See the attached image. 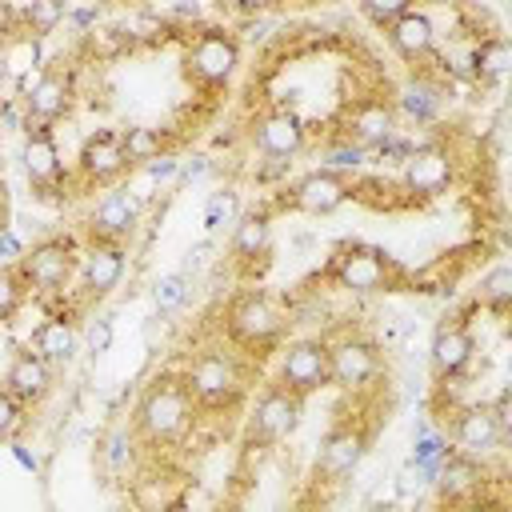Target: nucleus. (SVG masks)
I'll return each mask as SVG.
<instances>
[{
    "mask_svg": "<svg viewBox=\"0 0 512 512\" xmlns=\"http://www.w3.org/2000/svg\"><path fill=\"white\" fill-rule=\"evenodd\" d=\"M196 420V400L184 384V376H156L148 380V388L136 400L132 412V428L140 440H148L152 448H168L176 440L188 436Z\"/></svg>",
    "mask_w": 512,
    "mask_h": 512,
    "instance_id": "f257e3e1",
    "label": "nucleus"
},
{
    "mask_svg": "<svg viewBox=\"0 0 512 512\" xmlns=\"http://www.w3.org/2000/svg\"><path fill=\"white\" fill-rule=\"evenodd\" d=\"M184 384H188L196 408H212V412L236 408L240 396H244V372H240L236 356L224 352V348L196 352L188 360V368H184Z\"/></svg>",
    "mask_w": 512,
    "mask_h": 512,
    "instance_id": "f03ea898",
    "label": "nucleus"
},
{
    "mask_svg": "<svg viewBox=\"0 0 512 512\" xmlns=\"http://www.w3.org/2000/svg\"><path fill=\"white\" fill-rule=\"evenodd\" d=\"M184 64H188V76L200 88H224L240 68V40L224 28H204L192 40Z\"/></svg>",
    "mask_w": 512,
    "mask_h": 512,
    "instance_id": "7ed1b4c3",
    "label": "nucleus"
},
{
    "mask_svg": "<svg viewBox=\"0 0 512 512\" xmlns=\"http://www.w3.org/2000/svg\"><path fill=\"white\" fill-rule=\"evenodd\" d=\"M300 408H304V396H296L292 388H284L280 380L268 384L256 404H252V416H248V444L264 448V444H276L284 440L296 424H300Z\"/></svg>",
    "mask_w": 512,
    "mask_h": 512,
    "instance_id": "20e7f679",
    "label": "nucleus"
},
{
    "mask_svg": "<svg viewBox=\"0 0 512 512\" xmlns=\"http://www.w3.org/2000/svg\"><path fill=\"white\" fill-rule=\"evenodd\" d=\"M332 280L344 288V292H356V296H372V292H384V288H392V276H396V268H392V260L380 252V248H344V252H336V260H332Z\"/></svg>",
    "mask_w": 512,
    "mask_h": 512,
    "instance_id": "39448f33",
    "label": "nucleus"
},
{
    "mask_svg": "<svg viewBox=\"0 0 512 512\" xmlns=\"http://www.w3.org/2000/svg\"><path fill=\"white\" fill-rule=\"evenodd\" d=\"M228 332H232V340L244 344V348H268V344H276L280 332H284V312H280L268 296L244 292V296L228 308Z\"/></svg>",
    "mask_w": 512,
    "mask_h": 512,
    "instance_id": "423d86ee",
    "label": "nucleus"
},
{
    "mask_svg": "<svg viewBox=\"0 0 512 512\" xmlns=\"http://www.w3.org/2000/svg\"><path fill=\"white\" fill-rule=\"evenodd\" d=\"M276 380H280L284 388H292L296 396L320 392V388L328 384V340H316V336L292 340V344L280 352Z\"/></svg>",
    "mask_w": 512,
    "mask_h": 512,
    "instance_id": "0eeeda50",
    "label": "nucleus"
},
{
    "mask_svg": "<svg viewBox=\"0 0 512 512\" xmlns=\"http://www.w3.org/2000/svg\"><path fill=\"white\" fill-rule=\"evenodd\" d=\"M72 268H76V252L68 240H40V244L24 248L20 264H16L24 288H32V292H60L68 284Z\"/></svg>",
    "mask_w": 512,
    "mask_h": 512,
    "instance_id": "6e6552de",
    "label": "nucleus"
},
{
    "mask_svg": "<svg viewBox=\"0 0 512 512\" xmlns=\"http://www.w3.org/2000/svg\"><path fill=\"white\" fill-rule=\"evenodd\" d=\"M380 372V348L364 336H340L328 340V384L356 392Z\"/></svg>",
    "mask_w": 512,
    "mask_h": 512,
    "instance_id": "1a4fd4ad",
    "label": "nucleus"
},
{
    "mask_svg": "<svg viewBox=\"0 0 512 512\" xmlns=\"http://www.w3.org/2000/svg\"><path fill=\"white\" fill-rule=\"evenodd\" d=\"M364 452H368V432H364V424H356V420L336 424V428L324 436L320 452H316V480L336 484V480L352 476V472L360 468Z\"/></svg>",
    "mask_w": 512,
    "mask_h": 512,
    "instance_id": "9d476101",
    "label": "nucleus"
},
{
    "mask_svg": "<svg viewBox=\"0 0 512 512\" xmlns=\"http://www.w3.org/2000/svg\"><path fill=\"white\" fill-rule=\"evenodd\" d=\"M400 180L412 196H440L448 192L452 176H456V164H452V152L440 148V144H420V148H408V156L400 160Z\"/></svg>",
    "mask_w": 512,
    "mask_h": 512,
    "instance_id": "9b49d317",
    "label": "nucleus"
},
{
    "mask_svg": "<svg viewBox=\"0 0 512 512\" xmlns=\"http://www.w3.org/2000/svg\"><path fill=\"white\" fill-rule=\"evenodd\" d=\"M448 432H452L456 452H464V456H472V460L492 456V452L500 448V440L508 436V432L500 428L492 404H464V408H456Z\"/></svg>",
    "mask_w": 512,
    "mask_h": 512,
    "instance_id": "f8f14e48",
    "label": "nucleus"
},
{
    "mask_svg": "<svg viewBox=\"0 0 512 512\" xmlns=\"http://www.w3.org/2000/svg\"><path fill=\"white\" fill-rule=\"evenodd\" d=\"M68 104H72V72L64 60H52L24 92L28 124H52L68 112Z\"/></svg>",
    "mask_w": 512,
    "mask_h": 512,
    "instance_id": "ddd939ff",
    "label": "nucleus"
},
{
    "mask_svg": "<svg viewBox=\"0 0 512 512\" xmlns=\"http://www.w3.org/2000/svg\"><path fill=\"white\" fill-rule=\"evenodd\" d=\"M348 196H352V188H348V180H344L336 168H316V172L300 176V180L288 188L284 204H288L292 212L328 216V212H336V208H340Z\"/></svg>",
    "mask_w": 512,
    "mask_h": 512,
    "instance_id": "4468645a",
    "label": "nucleus"
},
{
    "mask_svg": "<svg viewBox=\"0 0 512 512\" xmlns=\"http://www.w3.org/2000/svg\"><path fill=\"white\" fill-rule=\"evenodd\" d=\"M476 356V336L464 320H448L436 328L432 348H428V368L436 380H456Z\"/></svg>",
    "mask_w": 512,
    "mask_h": 512,
    "instance_id": "2eb2a0df",
    "label": "nucleus"
},
{
    "mask_svg": "<svg viewBox=\"0 0 512 512\" xmlns=\"http://www.w3.org/2000/svg\"><path fill=\"white\" fill-rule=\"evenodd\" d=\"M80 176L88 180V184H100V188H108V184H116L132 164H128V156H124V144H120V132H96V136H88L84 140V148H80Z\"/></svg>",
    "mask_w": 512,
    "mask_h": 512,
    "instance_id": "dca6fc26",
    "label": "nucleus"
},
{
    "mask_svg": "<svg viewBox=\"0 0 512 512\" xmlns=\"http://www.w3.org/2000/svg\"><path fill=\"white\" fill-rule=\"evenodd\" d=\"M136 224H140V200H136L132 192H124V188L104 192V196L96 200V208L88 212V228H92L96 240H116V244H124V240L136 232Z\"/></svg>",
    "mask_w": 512,
    "mask_h": 512,
    "instance_id": "f3484780",
    "label": "nucleus"
},
{
    "mask_svg": "<svg viewBox=\"0 0 512 512\" xmlns=\"http://www.w3.org/2000/svg\"><path fill=\"white\" fill-rule=\"evenodd\" d=\"M4 388H8L24 408H32V404H40V400L52 392V364H48L36 348H20V352L8 360V368H4Z\"/></svg>",
    "mask_w": 512,
    "mask_h": 512,
    "instance_id": "a211bd4d",
    "label": "nucleus"
},
{
    "mask_svg": "<svg viewBox=\"0 0 512 512\" xmlns=\"http://www.w3.org/2000/svg\"><path fill=\"white\" fill-rule=\"evenodd\" d=\"M428 488H436V496L444 504H464L484 488V468H480V460H472L464 452H444Z\"/></svg>",
    "mask_w": 512,
    "mask_h": 512,
    "instance_id": "6ab92c4d",
    "label": "nucleus"
},
{
    "mask_svg": "<svg viewBox=\"0 0 512 512\" xmlns=\"http://www.w3.org/2000/svg\"><path fill=\"white\" fill-rule=\"evenodd\" d=\"M20 164H24V176L28 184L36 188H52L60 180V144L52 136L48 124H28L24 132V144H20Z\"/></svg>",
    "mask_w": 512,
    "mask_h": 512,
    "instance_id": "aec40b11",
    "label": "nucleus"
},
{
    "mask_svg": "<svg viewBox=\"0 0 512 512\" xmlns=\"http://www.w3.org/2000/svg\"><path fill=\"white\" fill-rule=\"evenodd\" d=\"M124 268H128V252L124 244L116 240H92L80 256V272H84V288L92 296H108L120 280H124Z\"/></svg>",
    "mask_w": 512,
    "mask_h": 512,
    "instance_id": "412c9836",
    "label": "nucleus"
},
{
    "mask_svg": "<svg viewBox=\"0 0 512 512\" xmlns=\"http://www.w3.org/2000/svg\"><path fill=\"white\" fill-rule=\"evenodd\" d=\"M384 36H388V44H392V52H396L400 60H424V56H432V48H436L432 16L420 12V8H408V12H400L392 24H384Z\"/></svg>",
    "mask_w": 512,
    "mask_h": 512,
    "instance_id": "4be33fe9",
    "label": "nucleus"
},
{
    "mask_svg": "<svg viewBox=\"0 0 512 512\" xmlns=\"http://www.w3.org/2000/svg\"><path fill=\"white\" fill-rule=\"evenodd\" d=\"M228 252H232V264L244 268V272H252L256 264H264V256L272 252V220H268V212L240 216L236 228H232Z\"/></svg>",
    "mask_w": 512,
    "mask_h": 512,
    "instance_id": "5701e85b",
    "label": "nucleus"
},
{
    "mask_svg": "<svg viewBox=\"0 0 512 512\" xmlns=\"http://www.w3.org/2000/svg\"><path fill=\"white\" fill-rule=\"evenodd\" d=\"M256 148L272 160H288L304 148V120L288 108H276L268 112L260 124H256Z\"/></svg>",
    "mask_w": 512,
    "mask_h": 512,
    "instance_id": "b1692460",
    "label": "nucleus"
},
{
    "mask_svg": "<svg viewBox=\"0 0 512 512\" xmlns=\"http://www.w3.org/2000/svg\"><path fill=\"white\" fill-rule=\"evenodd\" d=\"M388 136H392V108H388V104L368 100V104H360V108L348 116V136H344V140H352V144H360V148H380Z\"/></svg>",
    "mask_w": 512,
    "mask_h": 512,
    "instance_id": "393cba45",
    "label": "nucleus"
},
{
    "mask_svg": "<svg viewBox=\"0 0 512 512\" xmlns=\"http://www.w3.org/2000/svg\"><path fill=\"white\" fill-rule=\"evenodd\" d=\"M28 348H36L52 368H56V364H68L72 352H76V328H72V320H68V316H48V320L32 332Z\"/></svg>",
    "mask_w": 512,
    "mask_h": 512,
    "instance_id": "a878e982",
    "label": "nucleus"
},
{
    "mask_svg": "<svg viewBox=\"0 0 512 512\" xmlns=\"http://www.w3.org/2000/svg\"><path fill=\"white\" fill-rule=\"evenodd\" d=\"M440 100H444L440 84H432V80H424V76H416V80H404V84H400V92H396V108H400L408 120H416V124H428V120H436V112H440Z\"/></svg>",
    "mask_w": 512,
    "mask_h": 512,
    "instance_id": "bb28decb",
    "label": "nucleus"
},
{
    "mask_svg": "<svg viewBox=\"0 0 512 512\" xmlns=\"http://www.w3.org/2000/svg\"><path fill=\"white\" fill-rule=\"evenodd\" d=\"M508 64H512V48L504 36H488L472 52V72L480 84H500L508 76Z\"/></svg>",
    "mask_w": 512,
    "mask_h": 512,
    "instance_id": "cd10ccee",
    "label": "nucleus"
},
{
    "mask_svg": "<svg viewBox=\"0 0 512 512\" xmlns=\"http://www.w3.org/2000/svg\"><path fill=\"white\" fill-rule=\"evenodd\" d=\"M476 296H480V304H484L488 312H508V308H512V268H508V264L488 268V272L480 276Z\"/></svg>",
    "mask_w": 512,
    "mask_h": 512,
    "instance_id": "c85d7f7f",
    "label": "nucleus"
},
{
    "mask_svg": "<svg viewBox=\"0 0 512 512\" xmlns=\"http://www.w3.org/2000/svg\"><path fill=\"white\" fill-rule=\"evenodd\" d=\"M120 144H124L128 164H148V160H156V156L164 152V136H160L156 128H144V124L124 128V132H120Z\"/></svg>",
    "mask_w": 512,
    "mask_h": 512,
    "instance_id": "c756f323",
    "label": "nucleus"
},
{
    "mask_svg": "<svg viewBox=\"0 0 512 512\" xmlns=\"http://www.w3.org/2000/svg\"><path fill=\"white\" fill-rule=\"evenodd\" d=\"M68 16V4L64 0H28L24 4V24L32 36H52Z\"/></svg>",
    "mask_w": 512,
    "mask_h": 512,
    "instance_id": "7c9ffc66",
    "label": "nucleus"
},
{
    "mask_svg": "<svg viewBox=\"0 0 512 512\" xmlns=\"http://www.w3.org/2000/svg\"><path fill=\"white\" fill-rule=\"evenodd\" d=\"M152 300H156L160 312H176V308L188 300V276H184V272H164V276H156Z\"/></svg>",
    "mask_w": 512,
    "mask_h": 512,
    "instance_id": "2f4dec72",
    "label": "nucleus"
},
{
    "mask_svg": "<svg viewBox=\"0 0 512 512\" xmlns=\"http://www.w3.org/2000/svg\"><path fill=\"white\" fill-rule=\"evenodd\" d=\"M232 220H236V192H232V188L212 192L208 204H204V228H208V236L220 232V228L232 224Z\"/></svg>",
    "mask_w": 512,
    "mask_h": 512,
    "instance_id": "473e14b6",
    "label": "nucleus"
},
{
    "mask_svg": "<svg viewBox=\"0 0 512 512\" xmlns=\"http://www.w3.org/2000/svg\"><path fill=\"white\" fill-rule=\"evenodd\" d=\"M24 280H20V272L16 268H0V320H12L16 312H20V304H24Z\"/></svg>",
    "mask_w": 512,
    "mask_h": 512,
    "instance_id": "72a5a7b5",
    "label": "nucleus"
},
{
    "mask_svg": "<svg viewBox=\"0 0 512 512\" xmlns=\"http://www.w3.org/2000/svg\"><path fill=\"white\" fill-rule=\"evenodd\" d=\"M20 428H24V404L8 388H0V440H12Z\"/></svg>",
    "mask_w": 512,
    "mask_h": 512,
    "instance_id": "f704fd0d",
    "label": "nucleus"
},
{
    "mask_svg": "<svg viewBox=\"0 0 512 512\" xmlns=\"http://www.w3.org/2000/svg\"><path fill=\"white\" fill-rule=\"evenodd\" d=\"M360 8H364L368 20H376V24L384 28V24H392L400 12H408L412 0H360Z\"/></svg>",
    "mask_w": 512,
    "mask_h": 512,
    "instance_id": "c9c22d12",
    "label": "nucleus"
},
{
    "mask_svg": "<svg viewBox=\"0 0 512 512\" xmlns=\"http://www.w3.org/2000/svg\"><path fill=\"white\" fill-rule=\"evenodd\" d=\"M364 152L368 148H360V144H352V140H340L336 148H328V168H360L364 164Z\"/></svg>",
    "mask_w": 512,
    "mask_h": 512,
    "instance_id": "e433bc0d",
    "label": "nucleus"
},
{
    "mask_svg": "<svg viewBox=\"0 0 512 512\" xmlns=\"http://www.w3.org/2000/svg\"><path fill=\"white\" fill-rule=\"evenodd\" d=\"M84 344H88L92 356H104V352L112 348V320H108V316H96V320L88 324V332H84Z\"/></svg>",
    "mask_w": 512,
    "mask_h": 512,
    "instance_id": "4c0bfd02",
    "label": "nucleus"
},
{
    "mask_svg": "<svg viewBox=\"0 0 512 512\" xmlns=\"http://www.w3.org/2000/svg\"><path fill=\"white\" fill-rule=\"evenodd\" d=\"M428 488V476L416 468V464H404L400 468V480H396V492L400 496H416V492H424Z\"/></svg>",
    "mask_w": 512,
    "mask_h": 512,
    "instance_id": "58836bf2",
    "label": "nucleus"
},
{
    "mask_svg": "<svg viewBox=\"0 0 512 512\" xmlns=\"http://www.w3.org/2000/svg\"><path fill=\"white\" fill-rule=\"evenodd\" d=\"M20 256H24L20 236H16L12 228H0V264H4V268H16V264H20Z\"/></svg>",
    "mask_w": 512,
    "mask_h": 512,
    "instance_id": "ea45409f",
    "label": "nucleus"
},
{
    "mask_svg": "<svg viewBox=\"0 0 512 512\" xmlns=\"http://www.w3.org/2000/svg\"><path fill=\"white\" fill-rule=\"evenodd\" d=\"M176 172H180V160L168 156V152H160L156 160H148V176H152V180H172Z\"/></svg>",
    "mask_w": 512,
    "mask_h": 512,
    "instance_id": "a19ab883",
    "label": "nucleus"
},
{
    "mask_svg": "<svg viewBox=\"0 0 512 512\" xmlns=\"http://www.w3.org/2000/svg\"><path fill=\"white\" fill-rule=\"evenodd\" d=\"M124 444H128V432L116 428V432L108 436V460H112V468H124Z\"/></svg>",
    "mask_w": 512,
    "mask_h": 512,
    "instance_id": "79ce46f5",
    "label": "nucleus"
},
{
    "mask_svg": "<svg viewBox=\"0 0 512 512\" xmlns=\"http://www.w3.org/2000/svg\"><path fill=\"white\" fill-rule=\"evenodd\" d=\"M208 252H212V240H200L196 248H188V264H204V260H208Z\"/></svg>",
    "mask_w": 512,
    "mask_h": 512,
    "instance_id": "37998d69",
    "label": "nucleus"
},
{
    "mask_svg": "<svg viewBox=\"0 0 512 512\" xmlns=\"http://www.w3.org/2000/svg\"><path fill=\"white\" fill-rule=\"evenodd\" d=\"M160 8H168V12H180V16H188V12H196V0H160Z\"/></svg>",
    "mask_w": 512,
    "mask_h": 512,
    "instance_id": "c03bdc74",
    "label": "nucleus"
},
{
    "mask_svg": "<svg viewBox=\"0 0 512 512\" xmlns=\"http://www.w3.org/2000/svg\"><path fill=\"white\" fill-rule=\"evenodd\" d=\"M12 24H16V12H12V4H8V0H0V36H4V32H12Z\"/></svg>",
    "mask_w": 512,
    "mask_h": 512,
    "instance_id": "a18cd8bd",
    "label": "nucleus"
},
{
    "mask_svg": "<svg viewBox=\"0 0 512 512\" xmlns=\"http://www.w3.org/2000/svg\"><path fill=\"white\" fill-rule=\"evenodd\" d=\"M232 4H236L240 12H264V8L272 4V0H232Z\"/></svg>",
    "mask_w": 512,
    "mask_h": 512,
    "instance_id": "49530a36",
    "label": "nucleus"
},
{
    "mask_svg": "<svg viewBox=\"0 0 512 512\" xmlns=\"http://www.w3.org/2000/svg\"><path fill=\"white\" fill-rule=\"evenodd\" d=\"M264 36H268V24H256V20H252V24H248V40H264Z\"/></svg>",
    "mask_w": 512,
    "mask_h": 512,
    "instance_id": "de8ad7c7",
    "label": "nucleus"
},
{
    "mask_svg": "<svg viewBox=\"0 0 512 512\" xmlns=\"http://www.w3.org/2000/svg\"><path fill=\"white\" fill-rule=\"evenodd\" d=\"M0 164H4V148H0Z\"/></svg>",
    "mask_w": 512,
    "mask_h": 512,
    "instance_id": "09e8293b",
    "label": "nucleus"
},
{
    "mask_svg": "<svg viewBox=\"0 0 512 512\" xmlns=\"http://www.w3.org/2000/svg\"><path fill=\"white\" fill-rule=\"evenodd\" d=\"M440 4H452V0H440Z\"/></svg>",
    "mask_w": 512,
    "mask_h": 512,
    "instance_id": "8fccbe9b",
    "label": "nucleus"
}]
</instances>
